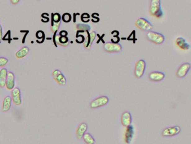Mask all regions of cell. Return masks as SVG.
Returning <instances> with one entry per match:
<instances>
[{"instance_id":"6da1fadb","label":"cell","mask_w":191,"mask_h":144,"mask_svg":"<svg viewBox=\"0 0 191 144\" xmlns=\"http://www.w3.org/2000/svg\"><path fill=\"white\" fill-rule=\"evenodd\" d=\"M149 12L150 15L156 18H162L164 14L161 8L160 0H152L151 1Z\"/></svg>"},{"instance_id":"7a4b0ae2","label":"cell","mask_w":191,"mask_h":144,"mask_svg":"<svg viewBox=\"0 0 191 144\" xmlns=\"http://www.w3.org/2000/svg\"><path fill=\"white\" fill-rule=\"evenodd\" d=\"M146 38L148 41L157 44H162L165 40L164 36L162 34L153 31L148 32L146 34Z\"/></svg>"},{"instance_id":"3957f363","label":"cell","mask_w":191,"mask_h":144,"mask_svg":"<svg viewBox=\"0 0 191 144\" xmlns=\"http://www.w3.org/2000/svg\"><path fill=\"white\" fill-rule=\"evenodd\" d=\"M146 68V63L144 60H140L136 63L134 73L136 78H140L144 75Z\"/></svg>"},{"instance_id":"277c9868","label":"cell","mask_w":191,"mask_h":144,"mask_svg":"<svg viewBox=\"0 0 191 144\" xmlns=\"http://www.w3.org/2000/svg\"><path fill=\"white\" fill-rule=\"evenodd\" d=\"M136 26L142 30H150L153 28V25L144 18H139L135 22Z\"/></svg>"},{"instance_id":"5b68a950","label":"cell","mask_w":191,"mask_h":144,"mask_svg":"<svg viewBox=\"0 0 191 144\" xmlns=\"http://www.w3.org/2000/svg\"><path fill=\"white\" fill-rule=\"evenodd\" d=\"M109 101V99L107 96H101L98 97L96 99L93 100V101L90 104V107L93 109L98 108L101 106H104L106 104H107Z\"/></svg>"},{"instance_id":"8992f818","label":"cell","mask_w":191,"mask_h":144,"mask_svg":"<svg viewBox=\"0 0 191 144\" xmlns=\"http://www.w3.org/2000/svg\"><path fill=\"white\" fill-rule=\"evenodd\" d=\"M104 50L108 53H118L122 51V46L119 44L107 42L104 44Z\"/></svg>"},{"instance_id":"52a82bcc","label":"cell","mask_w":191,"mask_h":144,"mask_svg":"<svg viewBox=\"0 0 191 144\" xmlns=\"http://www.w3.org/2000/svg\"><path fill=\"white\" fill-rule=\"evenodd\" d=\"M181 131L180 126L170 127L162 131V135L165 137L173 136L179 134Z\"/></svg>"},{"instance_id":"ba28073f","label":"cell","mask_w":191,"mask_h":144,"mask_svg":"<svg viewBox=\"0 0 191 144\" xmlns=\"http://www.w3.org/2000/svg\"><path fill=\"white\" fill-rule=\"evenodd\" d=\"M190 68H191V64L189 63H185L183 64L177 71V76L179 78H183L185 77L187 74L188 73V71L190 69Z\"/></svg>"},{"instance_id":"9c48e42d","label":"cell","mask_w":191,"mask_h":144,"mask_svg":"<svg viewBox=\"0 0 191 144\" xmlns=\"http://www.w3.org/2000/svg\"><path fill=\"white\" fill-rule=\"evenodd\" d=\"M53 76L56 81L60 85H64L66 82V80L63 74L58 70H56L53 72Z\"/></svg>"},{"instance_id":"30bf717a","label":"cell","mask_w":191,"mask_h":144,"mask_svg":"<svg viewBox=\"0 0 191 144\" xmlns=\"http://www.w3.org/2000/svg\"><path fill=\"white\" fill-rule=\"evenodd\" d=\"M133 135H134V127L133 126L130 125L129 126L127 127V128L126 129V133H125V142L127 144H130L132 140Z\"/></svg>"},{"instance_id":"8fae6325","label":"cell","mask_w":191,"mask_h":144,"mask_svg":"<svg viewBox=\"0 0 191 144\" xmlns=\"http://www.w3.org/2000/svg\"><path fill=\"white\" fill-rule=\"evenodd\" d=\"M12 100L15 105H19L21 104L20 91L18 88H15L11 92Z\"/></svg>"},{"instance_id":"7c38bea8","label":"cell","mask_w":191,"mask_h":144,"mask_svg":"<svg viewBox=\"0 0 191 144\" xmlns=\"http://www.w3.org/2000/svg\"><path fill=\"white\" fill-rule=\"evenodd\" d=\"M165 77V74L160 72H153L149 74V80L154 82H159L163 80Z\"/></svg>"},{"instance_id":"4fadbf2b","label":"cell","mask_w":191,"mask_h":144,"mask_svg":"<svg viewBox=\"0 0 191 144\" xmlns=\"http://www.w3.org/2000/svg\"><path fill=\"white\" fill-rule=\"evenodd\" d=\"M121 123L123 126L128 127L130 126L132 123V117L130 112H125L122 115Z\"/></svg>"},{"instance_id":"5bb4252c","label":"cell","mask_w":191,"mask_h":144,"mask_svg":"<svg viewBox=\"0 0 191 144\" xmlns=\"http://www.w3.org/2000/svg\"><path fill=\"white\" fill-rule=\"evenodd\" d=\"M15 86L14 74L12 72H8L7 74L6 78V86L7 88L11 90H12Z\"/></svg>"},{"instance_id":"9a60e30c","label":"cell","mask_w":191,"mask_h":144,"mask_svg":"<svg viewBox=\"0 0 191 144\" xmlns=\"http://www.w3.org/2000/svg\"><path fill=\"white\" fill-rule=\"evenodd\" d=\"M87 37L85 41L84 42V47L86 49H89L90 48V46H91V44H93L94 40L95 39L96 37V33L95 32H92L89 33L88 32H87Z\"/></svg>"},{"instance_id":"2e32d148","label":"cell","mask_w":191,"mask_h":144,"mask_svg":"<svg viewBox=\"0 0 191 144\" xmlns=\"http://www.w3.org/2000/svg\"><path fill=\"white\" fill-rule=\"evenodd\" d=\"M87 129V125L85 123H82L78 126L76 130V136L78 139L82 138Z\"/></svg>"},{"instance_id":"e0dca14e","label":"cell","mask_w":191,"mask_h":144,"mask_svg":"<svg viewBox=\"0 0 191 144\" xmlns=\"http://www.w3.org/2000/svg\"><path fill=\"white\" fill-rule=\"evenodd\" d=\"M175 42H176L177 46L180 47V49H181L182 50H189V48H190L189 44L187 43L185 39L182 37H179V38H177Z\"/></svg>"},{"instance_id":"ac0fdd59","label":"cell","mask_w":191,"mask_h":144,"mask_svg":"<svg viewBox=\"0 0 191 144\" xmlns=\"http://www.w3.org/2000/svg\"><path fill=\"white\" fill-rule=\"evenodd\" d=\"M7 72L6 69L3 68L0 71V87H3L6 85V78Z\"/></svg>"},{"instance_id":"d6986e66","label":"cell","mask_w":191,"mask_h":144,"mask_svg":"<svg viewBox=\"0 0 191 144\" xmlns=\"http://www.w3.org/2000/svg\"><path fill=\"white\" fill-rule=\"evenodd\" d=\"M12 99L10 96H7L4 99L2 105V111L7 112L10 109L11 105Z\"/></svg>"},{"instance_id":"ffe728a7","label":"cell","mask_w":191,"mask_h":144,"mask_svg":"<svg viewBox=\"0 0 191 144\" xmlns=\"http://www.w3.org/2000/svg\"><path fill=\"white\" fill-rule=\"evenodd\" d=\"M29 48L28 47H24L21 49L20 50L18 51L16 53V56L19 59L23 58L26 56L29 53Z\"/></svg>"},{"instance_id":"44dd1931","label":"cell","mask_w":191,"mask_h":144,"mask_svg":"<svg viewBox=\"0 0 191 144\" xmlns=\"http://www.w3.org/2000/svg\"><path fill=\"white\" fill-rule=\"evenodd\" d=\"M83 140L84 141L87 143V144H94L96 142V140L94 138L93 136L90 135L89 133H85L83 137Z\"/></svg>"},{"instance_id":"7402d4cb","label":"cell","mask_w":191,"mask_h":144,"mask_svg":"<svg viewBox=\"0 0 191 144\" xmlns=\"http://www.w3.org/2000/svg\"><path fill=\"white\" fill-rule=\"evenodd\" d=\"M76 28L79 30H82V32L87 31L88 32L91 30V27L89 25L83 24H78L76 25Z\"/></svg>"},{"instance_id":"603a6c76","label":"cell","mask_w":191,"mask_h":144,"mask_svg":"<svg viewBox=\"0 0 191 144\" xmlns=\"http://www.w3.org/2000/svg\"><path fill=\"white\" fill-rule=\"evenodd\" d=\"M62 20L66 23L69 22L71 20V15L69 13H64L62 16Z\"/></svg>"},{"instance_id":"cb8c5ba5","label":"cell","mask_w":191,"mask_h":144,"mask_svg":"<svg viewBox=\"0 0 191 144\" xmlns=\"http://www.w3.org/2000/svg\"><path fill=\"white\" fill-rule=\"evenodd\" d=\"M61 20V16L58 13H56L55 14L52 15V22L54 21L55 23H58Z\"/></svg>"},{"instance_id":"d4e9b609","label":"cell","mask_w":191,"mask_h":144,"mask_svg":"<svg viewBox=\"0 0 191 144\" xmlns=\"http://www.w3.org/2000/svg\"><path fill=\"white\" fill-rule=\"evenodd\" d=\"M90 15L87 13H84L82 15H81V21L83 22H87L89 21Z\"/></svg>"},{"instance_id":"484cf974","label":"cell","mask_w":191,"mask_h":144,"mask_svg":"<svg viewBox=\"0 0 191 144\" xmlns=\"http://www.w3.org/2000/svg\"><path fill=\"white\" fill-rule=\"evenodd\" d=\"M60 22L52 23L51 30H52L53 32H56L57 30H58L59 27H60Z\"/></svg>"},{"instance_id":"4316f807","label":"cell","mask_w":191,"mask_h":144,"mask_svg":"<svg viewBox=\"0 0 191 144\" xmlns=\"http://www.w3.org/2000/svg\"><path fill=\"white\" fill-rule=\"evenodd\" d=\"M7 62H8L7 59L5 58H2V57L0 58V67L5 65L7 63Z\"/></svg>"},{"instance_id":"83f0119b","label":"cell","mask_w":191,"mask_h":144,"mask_svg":"<svg viewBox=\"0 0 191 144\" xmlns=\"http://www.w3.org/2000/svg\"><path fill=\"white\" fill-rule=\"evenodd\" d=\"M36 37L39 39H41V38H44V33L43 31L42 30H39L37 32V33H36Z\"/></svg>"},{"instance_id":"f1b7e54d","label":"cell","mask_w":191,"mask_h":144,"mask_svg":"<svg viewBox=\"0 0 191 144\" xmlns=\"http://www.w3.org/2000/svg\"><path fill=\"white\" fill-rule=\"evenodd\" d=\"M67 32L66 30H62L60 33V36H63V37H64V36H67Z\"/></svg>"},{"instance_id":"f546056e","label":"cell","mask_w":191,"mask_h":144,"mask_svg":"<svg viewBox=\"0 0 191 144\" xmlns=\"http://www.w3.org/2000/svg\"><path fill=\"white\" fill-rule=\"evenodd\" d=\"M2 30L1 26H0V41H1V39L2 38Z\"/></svg>"},{"instance_id":"4dcf8cb0","label":"cell","mask_w":191,"mask_h":144,"mask_svg":"<svg viewBox=\"0 0 191 144\" xmlns=\"http://www.w3.org/2000/svg\"><path fill=\"white\" fill-rule=\"evenodd\" d=\"M11 2L12 3H13L14 5H16V3H18L19 2V0H16V1H13V0H12L11 1Z\"/></svg>"}]
</instances>
